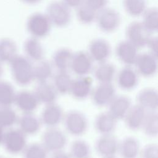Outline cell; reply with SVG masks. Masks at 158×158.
<instances>
[{"instance_id":"23","label":"cell","mask_w":158,"mask_h":158,"mask_svg":"<svg viewBox=\"0 0 158 158\" xmlns=\"http://www.w3.org/2000/svg\"><path fill=\"white\" fill-rule=\"evenodd\" d=\"M19 129L26 135H33L37 133L41 127L40 117L33 112L23 113L18 118Z\"/></svg>"},{"instance_id":"22","label":"cell","mask_w":158,"mask_h":158,"mask_svg":"<svg viewBox=\"0 0 158 158\" xmlns=\"http://www.w3.org/2000/svg\"><path fill=\"white\" fill-rule=\"evenodd\" d=\"M23 48L25 56L31 62H38L44 59V49L39 39L28 38L23 43Z\"/></svg>"},{"instance_id":"2","label":"cell","mask_w":158,"mask_h":158,"mask_svg":"<svg viewBox=\"0 0 158 158\" xmlns=\"http://www.w3.org/2000/svg\"><path fill=\"white\" fill-rule=\"evenodd\" d=\"M52 26L64 28L72 20L71 9L61 1H52L49 2L45 13Z\"/></svg>"},{"instance_id":"36","label":"cell","mask_w":158,"mask_h":158,"mask_svg":"<svg viewBox=\"0 0 158 158\" xmlns=\"http://www.w3.org/2000/svg\"><path fill=\"white\" fill-rule=\"evenodd\" d=\"M90 153L89 144L83 139H76L70 144L69 154L72 158H88Z\"/></svg>"},{"instance_id":"7","label":"cell","mask_w":158,"mask_h":158,"mask_svg":"<svg viewBox=\"0 0 158 158\" xmlns=\"http://www.w3.org/2000/svg\"><path fill=\"white\" fill-rule=\"evenodd\" d=\"M2 143L7 152L17 154L23 152L27 146V136L19 128H11L4 132Z\"/></svg>"},{"instance_id":"3","label":"cell","mask_w":158,"mask_h":158,"mask_svg":"<svg viewBox=\"0 0 158 158\" xmlns=\"http://www.w3.org/2000/svg\"><path fill=\"white\" fill-rule=\"evenodd\" d=\"M52 25L46 14L34 12L30 14L26 21V28L30 36L41 39L50 33Z\"/></svg>"},{"instance_id":"35","label":"cell","mask_w":158,"mask_h":158,"mask_svg":"<svg viewBox=\"0 0 158 158\" xmlns=\"http://www.w3.org/2000/svg\"><path fill=\"white\" fill-rule=\"evenodd\" d=\"M141 129L148 136H157L158 134V114L157 111L147 112Z\"/></svg>"},{"instance_id":"41","label":"cell","mask_w":158,"mask_h":158,"mask_svg":"<svg viewBox=\"0 0 158 158\" xmlns=\"http://www.w3.org/2000/svg\"><path fill=\"white\" fill-rule=\"evenodd\" d=\"M109 0H84L83 4L96 13L107 7Z\"/></svg>"},{"instance_id":"38","label":"cell","mask_w":158,"mask_h":158,"mask_svg":"<svg viewBox=\"0 0 158 158\" xmlns=\"http://www.w3.org/2000/svg\"><path fill=\"white\" fill-rule=\"evenodd\" d=\"M76 9V17L78 21L83 25H90L96 21L97 14L91 9L82 3Z\"/></svg>"},{"instance_id":"27","label":"cell","mask_w":158,"mask_h":158,"mask_svg":"<svg viewBox=\"0 0 158 158\" xmlns=\"http://www.w3.org/2000/svg\"><path fill=\"white\" fill-rule=\"evenodd\" d=\"M73 51L65 47L60 48L53 54L51 63L57 71H66L70 69Z\"/></svg>"},{"instance_id":"13","label":"cell","mask_w":158,"mask_h":158,"mask_svg":"<svg viewBox=\"0 0 158 158\" xmlns=\"http://www.w3.org/2000/svg\"><path fill=\"white\" fill-rule=\"evenodd\" d=\"M118 139L112 133L101 135L94 144L96 152L103 157L115 156L118 152Z\"/></svg>"},{"instance_id":"20","label":"cell","mask_w":158,"mask_h":158,"mask_svg":"<svg viewBox=\"0 0 158 158\" xmlns=\"http://www.w3.org/2000/svg\"><path fill=\"white\" fill-rule=\"evenodd\" d=\"M147 112L138 104L132 105L123 118L127 128L133 131L141 129Z\"/></svg>"},{"instance_id":"1","label":"cell","mask_w":158,"mask_h":158,"mask_svg":"<svg viewBox=\"0 0 158 158\" xmlns=\"http://www.w3.org/2000/svg\"><path fill=\"white\" fill-rule=\"evenodd\" d=\"M9 64L12 78L18 85L26 86L34 80V65L25 56L17 54Z\"/></svg>"},{"instance_id":"47","label":"cell","mask_w":158,"mask_h":158,"mask_svg":"<svg viewBox=\"0 0 158 158\" xmlns=\"http://www.w3.org/2000/svg\"><path fill=\"white\" fill-rule=\"evenodd\" d=\"M2 73H3V68L2 66V63L0 62V77L2 76Z\"/></svg>"},{"instance_id":"42","label":"cell","mask_w":158,"mask_h":158,"mask_svg":"<svg viewBox=\"0 0 158 158\" xmlns=\"http://www.w3.org/2000/svg\"><path fill=\"white\" fill-rule=\"evenodd\" d=\"M146 46L148 48L149 52L158 57V38L157 36H151Z\"/></svg>"},{"instance_id":"16","label":"cell","mask_w":158,"mask_h":158,"mask_svg":"<svg viewBox=\"0 0 158 158\" xmlns=\"http://www.w3.org/2000/svg\"><path fill=\"white\" fill-rule=\"evenodd\" d=\"M93 80L88 75L78 77L73 79L70 92L72 97L78 100H83L91 95Z\"/></svg>"},{"instance_id":"18","label":"cell","mask_w":158,"mask_h":158,"mask_svg":"<svg viewBox=\"0 0 158 158\" xmlns=\"http://www.w3.org/2000/svg\"><path fill=\"white\" fill-rule=\"evenodd\" d=\"M132 106L131 99L125 95L115 96L109 104L108 112L117 120H122Z\"/></svg>"},{"instance_id":"28","label":"cell","mask_w":158,"mask_h":158,"mask_svg":"<svg viewBox=\"0 0 158 158\" xmlns=\"http://www.w3.org/2000/svg\"><path fill=\"white\" fill-rule=\"evenodd\" d=\"M140 150L139 141L134 136H127L119 142L118 152L122 158H136Z\"/></svg>"},{"instance_id":"43","label":"cell","mask_w":158,"mask_h":158,"mask_svg":"<svg viewBox=\"0 0 158 158\" xmlns=\"http://www.w3.org/2000/svg\"><path fill=\"white\" fill-rule=\"evenodd\" d=\"M67 7L71 9H76L80 6L84 0H60Z\"/></svg>"},{"instance_id":"11","label":"cell","mask_w":158,"mask_h":158,"mask_svg":"<svg viewBox=\"0 0 158 158\" xmlns=\"http://www.w3.org/2000/svg\"><path fill=\"white\" fill-rule=\"evenodd\" d=\"M93 60L87 51L73 52L70 69L78 77L86 76L93 69Z\"/></svg>"},{"instance_id":"48","label":"cell","mask_w":158,"mask_h":158,"mask_svg":"<svg viewBox=\"0 0 158 158\" xmlns=\"http://www.w3.org/2000/svg\"><path fill=\"white\" fill-rule=\"evenodd\" d=\"M104 158H116L115 156H110V157H104Z\"/></svg>"},{"instance_id":"5","label":"cell","mask_w":158,"mask_h":158,"mask_svg":"<svg viewBox=\"0 0 158 158\" xmlns=\"http://www.w3.org/2000/svg\"><path fill=\"white\" fill-rule=\"evenodd\" d=\"M95 22L101 31L111 33L119 28L121 24V16L116 9L106 7L98 12Z\"/></svg>"},{"instance_id":"9","label":"cell","mask_w":158,"mask_h":158,"mask_svg":"<svg viewBox=\"0 0 158 158\" xmlns=\"http://www.w3.org/2000/svg\"><path fill=\"white\" fill-rule=\"evenodd\" d=\"M134 65L138 75L146 78L153 77L157 71V57L149 52L138 54Z\"/></svg>"},{"instance_id":"21","label":"cell","mask_w":158,"mask_h":158,"mask_svg":"<svg viewBox=\"0 0 158 158\" xmlns=\"http://www.w3.org/2000/svg\"><path fill=\"white\" fill-rule=\"evenodd\" d=\"M137 104L147 111H157L158 108V93L154 88L146 87L138 93Z\"/></svg>"},{"instance_id":"33","label":"cell","mask_w":158,"mask_h":158,"mask_svg":"<svg viewBox=\"0 0 158 158\" xmlns=\"http://www.w3.org/2000/svg\"><path fill=\"white\" fill-rule=\"evenodd\" d=\"M141 21L144 27L151 33L156 32L158 30V9L151 7L147 8L141 15Z\"/></svg>"},{"instance_id":"14","label":"cell","mask_w":158,"mask_h":158,"mask_svg":"<svg viewBox=\"0 0 158 158\" xmlns=\"http://www.w3.org/2000/svg\"><path fill=\"white\" fill-rule=\"evenodd\" d=\"M64 116L62 108L55 102L45 105L40 118L41 123L47 128L57 127L63 120Z\"/></svg>"},{"instance_id":"8","label":"cell","mask_w":158,"mask_h":158,"mask_svg":"<svg viewBox=\"0 0 158 158\" xmlns=\"http://www.w3.org/2000/svg\"><path fill=\"white\" fill-rule=\"evenodd\" d=\"M151 36V33L147 30L141 21H133L128 23L125 28L126 40L138 49L146 47Z\"/></svg>"},{"instance_id":"29","label":"cell","mask_w":158,"mask_h":158,"mask_svg":"<svg viewBox=\"0 0 158 158\" xmlns=\"http://www.w3.org/2000/svg\"><path fill=\"white\" fill-rule=\"evenodd\" d=\"M52 77V85L57 93L60 94L69 93L73 79L68 70L57 71Z\"/></svg>"},{"instance_id":"50","label":"cell","mask_w":158,"mask_h":158,"mask_svg":"<svg viewBox=\"0 0 158 158\" xmlns=\"http://www.w3.org/2000/svg\"><path fill=\"white\" fill-rule=\"evenodd\" d=\"M88 158H90V157H88Z\"/></svg>"},{"instance_id":"45","label":"cell","mask_w":158,"mask_h":158,"mask_svg":"<svg viewBox=\"0 0 158 158\" xmlns=\"http://www.w3.org/2000/svg\"><path fill=\"white\" fill-rule=\"evenodd\" d=\"M20 1L25 4L32 6V5H36L39 4L43 0H20Z\"/></svg>"},{"instance_id":"25","label":"cell","mask_w":158,"mask_h":158,"mask_svg":"<svg viewBox=\"0 0 158 158\" xmlns=\"http://www.w3.org/2000/svg\"><path fill=\"white\" fill-rule=\"evenodd\" d=\"M117 120L108 112H103L96 115L94 126L101 135L112 133L115 130Z\"/></svg>"},{"instance_id":"4","label":"cell","mask_w":158,"mask_h":158,"mask_svg":"<svg viewBox=\"0 0 158 158\" xmlns=\"http://www.w3.org/2000/svg\"><path fill=\"white\" fill-rule=\"evenodd\" d=\"M65 130L71 135L79 136L85 134L88 128L86 116L78 110H70L64 116L63 120Z\"/></svg>"},{"instance_id":"19","label":"cell","mask_w":158,"mask_h":158,"mask_svg":"<svg viewBox=\"0 0 158 158\" xmlns=\"http://www.w3.org/2000/svg\"><path fill=\"white\" fill-rule=\"evenodd\" d=\"M14 104L23 113L33 112L40 104L33 91L22 90L16 93Z\"/></svg>"},{"instance_id":"26","label":"cell","mask_w":158,"mask_h":158,"mask_svg":"<svg viewBox=\"0 0 158 158\" xmlns=\"http://www.w3.org/2000/svg\"><path fill=\"white\" fill-rule=\"evenodd\" d=\"M93 74L99 83H112L117 74L116 67L107 61L98 63L94 69Z\"/></svg>"},{"instance_id":"12","label":"cell","mask_w":158,"mask_h":158,"mask_svg":"<svg viewBox=\"0 0 158 158\" xmlns=\"http://www.w3.org/2000/svg\"><path fill=\"white\" fill-rule=\"evenodd\" d=\"M91 95L94 105L98 107L106 106L116 95L115 88L112 83H99L93 89Z\"/></svg>"},{"instance_id":"39","label":"cell","mask_w":158,"mask_h":158,"mask_svg":"<svg viewBox=\"0 0 158 158\" xmlns=\"http://www.w3.org/2000/svg\"><path fill=\"white\" fill-rule=\"evenodd\" d=\"M24 158H48L49 152L41 143L27 145L23 151Z\"/></svg>"},{"instance_id":"24","label":"cell","mask_w":158,"mask_h":158,"mask_svg":"<svg viewBox=\"0 0 158 158\" xmlns=\"http://www.w3.org/2000/svg\"><path fill=\"white\" fill-rule=\"evenodd\" d=\"M33 92L40 103L45 105L55 102L58 94L53 85L48 81L38 83Z\"/></svg>"},{"instance_id":"10","label":"cell","mask_w":158,"mask_h":158,"mask_svg":"<svg viewBox=\"0 0 158 158\" xmlns=\"http://www.w3.org/2000/svg\"><path fill=\"white\" fill-rule=\"evenodd\" d=\"M111 46L106 40L97 38L89 42L87 52L93 62L98 64L107 61L111 54Z\"/></svg>"},{"instance_id":"31","label":"cell","mask_w":158,"mask_h":158,"mask_svg":"<svg viewBox=\"0 0 158 158\" xmlns=\"http://www.w3.org/2000/svg\"><path fill=\"white\" fill-rule=\"evenodd\" d=\"M17 54L16 43L10 38L0 39V62H9Z\"/></svg>"},{"instance_id":"37","label":"cell","mask_w":158,"mask_h":158,"mask_svg":"<svg viewBox=\"0 0 158 158\" xmlns=\"http://www.w3.org/2000/svg\"><path fill=\"white\" fill-rule=\"evenodd\" d=\"M15 111L10 106L0 107V127L2 128L12 127L18 121Z\"/></svg>"},{"instance_id":"32","label":"cell","mask_w":158,"mask_h":158,"mask_svg":"<svg viewBox=\"0 0 158 158\" xmlns=\"http://www.w3.org/2000/svg\"><path fill=\"white\" fill-rule=\"evenodd\" d=\"M16 92L9 81L0 80V106H10L14 104Z\"/></svg>"},{"instance_id":"49","label":"cell","mask_w":158,"mask_h":158,"mask_svg":"<svg viewBox=\"0 0 158 158\" xmlns=\"http://www.w3.org/2000/svg\"><path fill=\"white\" fill-rule=\"evenodd\" d=\"M0 158H4V157H2V156H0Z\"/></svg>"},{"instance_id":"44","label":"cell","mask_w":158,"mask_h":158,"mask_svg":"<svg viewBox=\"0 0 158 158\" xmlns=\"http://www.w3.org/2000/svg\"><path fill=\"white\" fill-rule=\"evenodd\" d=\"M50 158H72V157L69 153L61 150L52 152V154Z\"/></svg>"},{"instance_id":"40","label":"cell","mask_w":158,"mask_h":158,"mask_svg":"<svg viewBox=\"0 0 158 158\" xmlns=\"http://www.w3.org/2000/svg\"><path fill=\"white\" fill-rule=\"evenodd\" d=\"M141 158H158V146L156 143H149L140 150Z\"/></svg>"},{"instance_id":"15","label":"cell","mask_w":158,"mask_h":158,"mask_svg":"<svg viewBox=\"0 0 158 158\" xmlns=\"http://www.w3.org/2000/svg\"><path fill=\"white\" fill-rule=\"evenodd\" d=\"M138 49L127 40L118 42L115 48L117 59L125 66L134 65L138 55Z\"/></svg>"},{"instance_id":"34","label":"cell","mask_w":158,"mask_h":158,"mask_svg":"<svg viewBox=\"0 0 158 158\" xmlns=\"http://www.w3.org/2000/svg\"><path fill=\"white\" fill-rule=\"evenodd\" d=\"M122 3L126 13L132 17L141 16L148 8L146 0H123Z\"/></svg>"},{"instance_id":"46","label":"cell","mask_w":158,"mask_h":158,"mask_svg":"<svg viewBox=\"0 0 158 158\" xmlns=\"http://www.w3.org/2000/svg\"><path fill=\"white\" fill-rule=\"evenodd\" d=\"M4 128L0 127V144L2 143L3 141V138H4Z\"/></svg>"},{"instance_id":"17","label":"cell","mask_w":158,"mask_h":158,"mask_svg":"<svg viewBox=\"0 0 158 158\" xmlns=\"http://www.w3.org/2000/svg\"><path fill=\"white\" fill-rule=\"evenodd\" d=\"M117 83L120 88L130 91L135 88L139 82V75L132 66H125L116 74Z\"/></svg>"},{"instance_id":"30","label":"cell","mask_w":158,"mask_h":158,"mask_svg":"<svg viewBox=\"0 0 158 158\" xmlns=\"http://www.w3.org/2000/svg\"><path fill=\"white\" fill-rule=\"evenodd\" d=\"M54 67L48 60L43 59L34 65V80L38 83L48 81L53 76Z\"/></svg>"},{"instance_id":"6","label":"cell","mask_w":158,"mask_h":158,"mask_svg":"<svg viewBox=\"0 0 158 158\" xmlns=\"http://www.w3.org/2000/svg\"><path fill=\"white\" fill-rule=\"evenodd\" d=\"M41 143L49 152L63 150L67 143L65 133L57 127L48 128L42 134Z\"/></svg>"}]
</instances>
